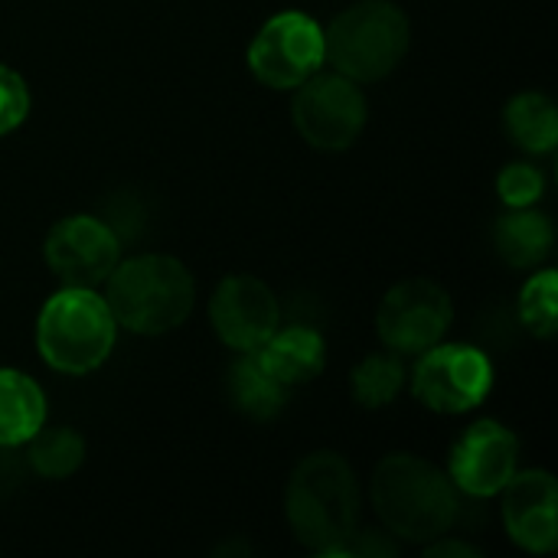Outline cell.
Here are the masks:
<instances>
[{"mask_svg": "<svg viewBox=\"0 0 558 558\" xmlns=\"http://www.w3.org/2000/svg\"><path fill=\"white\" fill-rule=\"evenodd\" d=\"M363 490L353 464L337 451L307 454L288 477L284 517L294 539L317 556H340L360 526Z\"/></svg>", "mask_w": 558, "mask_h": 558, "instance_id": "1", "label": "cell"}, {"mask_svg": "<svg viewBox=\"0 0 558 558\" xmlns=\"http://www.w3.org/2000/svg\"><path fill=\"white\" fill-rule=\"evenodd\" d=\"M369 504L383 530L402 543L448 536L458 520V487L418 454H386L369 477Z\"/></svg>", "mask_w": 558, "mask_h": 558, "instance_id": "2", "label": "cell"}, {"mask_svg": "<svg viewBox=\"0 0 558 558\" xmlns=\"http://www.w3.org/2000/svg\"><path fill=\"white\" fill-rule=\"evenodd\" d=\"M105 304L118 327L137 337H163L193 314L196 281L173 255H134L108 275Z\"/></svg>", "mask_w": 558, "mask_h": 558, "instance_id": "3", "label": "cell"}, {"mask_svg": "<svg viewBox=\"0 0 558 558\" xmlns=\"http://www.w3.org/2000/svg\"><path fill=\"white\" fill-rule=\"evenodd\" d=\"M412 43V23L392 0H360L340 10L324 29V52L333 72L353 82L392 75Z\"/></svg>", "mask_w": 558, "mask_h": 558, "instance_id": "4", "label": "cell"}, {"mask_svg": "<svg viewBox=\"0 0 558 558\" xmlns=\"http://www.w3.org/2000/svg\"><path fill=\"white\" fill-rule=\"evenodd\" d=\"M118 340L114 314L95 288L56 291L36 317V347L46 366L65 376H88L111 356Z\"/></svg>", "mask_w": 558, "mask_h": 558, "instance_id": "5", "label": "cell"}, {"mask_svg": "<svg viewBox=\"0 0 558 558\" xmlns=\"http://www.w3.org/2000/svg\"><path fill=\"white\" fill-rule=\"evenodd\" d=\"M291 121L298 134L317 150H347L360 141L369 105L360 82L340 72H314L294 88Z\"/></svg>", "mask_w": 558, "mask_h": 558, "instance_id": "6", "label": "cell"}, {"mask_svg": "<svg viewBox=\"0 0 558 558\" xmlns=\"http://www.w3.org/2000/svg\"><path fill=\"white\" fill-rule=\"evenodd\" d=\"M324 62V26L301 10L275 13L248 43V69L268 88H298L320 72Z\"/></svg>", "mask_w": 558, "mask_h": 558, "instance_id": "7", "label": "cell"}, {"mask_svg": "<svg viewBox=\"0 0 558 558\" xmlns=\"http://www.w3.org/2000/svg\"><path fill=\"white\" fill-rule=\"evenodd\" d=\"M494 389V366L487 353L471 343H435L418 353L412 373V396L438 415H464L477 409Z\"/></svg>", "mask_w": 558, "mask_h": 558, "instance_id": "8", "label": "cell"}, {"mask_svg": "<svg viewBox=\"0 0 558 558\" xmlns=\"http://www.w3.org/2000/svg\"><path fill=\"white\" fill-rule=\"evenodd\" d=\"M454 320L451 294L428 278H405L392 284L376 311V330L386 350L399 356H418L441 343Z\"/></svg>", "mask_w": 558, "mask_h": 558, "instance_id": "9", "label": "cell"}, {"mask_svg": "<svg viewBox=\"0 0 558 558\" xmlns=\"http://www.w3.org/2000/svg\"><path fill=\"white\" fill-rule=\"evenodd\" d=\"M43 255L62 288H98L121 262V235L105 219L75 213L49 229Z\"/></svg>", "mask_w": 558, "mask_h": 558, "instance_id": "10", "label": "cell"}, {"mask_svg": "<svg viewBox=\"0 0 558 558\" xmlns=\"http://www.w3.org/2000/svg\"><path fill=\"white\" fill-rule=\"evenodd\" d=\"M520 471V441L517 435L494 422L481 418L454 441L448 458V477L458 490L477 500L497 497L510 477Z\"/></svg>", "mask_w": 558, "mask_h": 558, "instance_id": "11", "label": "cell"}, {"mask_svg": "<svg viewBox=\"0 0 558 558\" xmlns=\"http://www.w3.org/2000/svg\"><path fill=\"white\" fill-rule=\"evenodd\" d=\"M209 324L229 350L255 353L281 327V307L262 278L229 275L213 291Z\"/></svg>", "mask_w": 558, "mask_h": 558, "instance_id": "12", "label": "cell"}, {"mask_svg": "<svg viewBox=\"0 0 558 558\" xmlns=\"http://www.w3.org/2000/svg\"><path fill=\"white\" fill-rule=\"evenodd\" d=\"M504 526L510 539L533 556H549L558 546V484L549 471H517L500 490Z\"/></svg>", "mask_w": 558, "mask_h": 558, "instance_id": "13", "label": "cell"}, {"mask_svg": "<svg viewBox=\"0 0 558 558\" xmlns=\"http://www.w3.org/2000/svg\"><path fill=\"white\" fill-rule=\"evenodd\" d=\"M255 360L284 389L314 383L327 366V343L314 327H278L258 350Z\"/></svg>", "mask_w": 558, "mask_h": 558, "instance_id": "14", "label": "cell"}, {"mask_svg": "<svg viewBox=\"0 0 558 558\" xmlns=\"http://www.w3.org/2000/svg\"><path fill=\"white\" fill-rule=\"evenodd\" d=\"M556 245L553 219L533 206L510 209L494 226V248L510 268H533L549 258Z\"/></svg>", "mask_w": 558, "mask_h": 558, "instance_id": "15", "label": "cell"}, {"mask_svg": "<svg viewBox=\"0 0 558 558\" xmlns=\"http://www.w3.org/2000/svg\"><path fill=\"white\" fill-rule=\"evenodd\" d=\"M46 425V396L20 369H0V445L23 448Z\"/></svg>", "mask_w": 558, "mask_h": 558, "instance_id": "16", "label": "cell"}, {"mask_svg": "<svg viewBox=\"0 0 558 558\" xmlns=\"http://www.w3.org/2000/svg\"><path fill=\"white\" fill-rule=\"evenodd\" d=\"M226 389L232 405L252 422H271L288 405V389L262 369L255 353H242V360L232 363Z\"/></svg>", "mask_w": 558, "mask_h": 558, "instance_id": "17", "label": "cell"}, {"mask_svg": "<svg viewBox=\"0 0 558 558\" xmlns=\"http://www.w3.org/2000/svg\"><path fill=\"white\" fill-rule=\"evenodd\" d=\"M504 121L510 137L530 154H553L558 144V108L543 92H520L507 108Z\"/></svg>", "mask_w": 558, "mask_h": 558, "instance_id": "18", "label": "cell"}, {"mask_svg": "<svg viewBox=\"0 0 558 558\" xmlns=\"http://www.w3.org/2000/svg\"><path fill=\"white\" fill-rule=\"evenodd\" d=\"M26 468L43 481H65L85 461V441L75 428H39L26 441Z\"/></svg>", "mask_w": 558, "mask_h": 558, "instance_id": "19", "label": "cell"}, {"mask_svg": "<svg viewBox=\"0 0 558 558\" xmlns=\"http://www.w3.org/2000/svg\"><path fill=\"white\" fill-rule=\"evenodd\" d=\"M405 363L399 353H373L353 369V399L363 409H386L405 389Z\"/></svg>", "mask_w": 558, "mask_h": 558, "instance_id": "20", "label": "cell"}, {"mask_svg": "<svg viewBox=\"0 0 558 558\" xmlns=\"http://www.w3.org/2000/svg\"><path fill=\"white\" fill-rule=\"evenodd\" d=\"M520 320L533 337H556L558 330V275L539 271L520 291Z\"/></svg>", "mask_w": 558, "mask_h": 558, "instance_id": "21", "label": "cell"}, {"mask_svg": "<svg viewBox=\"0 0 558 558\" xmlns=\"http://www.w3.org/2000/svg\"><path fill=\"white\" fill-rule=\"evenodd\" d=\"M546 193V177L533 163H507L497 177V196L510 209L536 206Z\"/></svg>", "mask_w": 558, "mask_h": 558, "instance_id": "22", "label": "cell"}, {"mask_svg": "<svg viewBox=\"0 0 558 558\" xmlns=\"http://www.w3.org/2000/svg\"><path fill=\"white\" fill-rule=\"evenodd\" d=\"M29 114V88L20 72L0 65V137L16 131Z\"/></svg>", "mask_w": 558, "mask_h": 558, "instance_id": "23", "label": "cell"}, {"mask_svg": "<svg viewBox=\"0 0 558 558\" xmlns=\"http://www.w3.org/2000/svg\"><path fill=\"white\" fill-rule=\"evenodd\" d=\"M23 477H26V461L16 454V448L0 445V504L23 487Z\"/></svg>", "mask_w": 558, "mask_h": 558, "instance_id": "24", "label": "cell"}, {"mask_svg": "<svg viewBox=\"0 0 558 558\" xmlns=\"http://www.w3.org/2000/svg\"><path fill=\"white\" fill-rule=\"evenodd\" d=\"M425 556H468V558H477L481 556V549H474V546H468V543H451V539H445V536H438V539H432V543H425Z\"/></svg>", "mask_w": 558, "mask_h": 558, "instance_id": "25", "label": "cell"}]
</instances>
